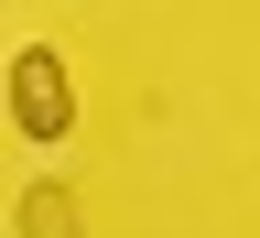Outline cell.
I'll return each instance as SVG.
<instances>
[{
	"label": "cell",
	"mask_w": 260,
	"mask_h": 238,
	"mask_svg": "<svg viewBox=\"0 0 260 238\" xmlns=\"http://www.w3.org/2000/svg\"><path fill=\"white\" fill-rule=\"evenodd\" d=\"M0 109H11L22 141H65V130H76V76H65V54L54 44H22L11 76H0Z\"/></svg>",
	"instance_id": "6da1fadb"
},
{
	"label": "cell",
	"mask_w": 260,
	"mask_h": 238,
	"mask_svg": "<svg viewBox=\"0 0 260 238\" xmlns=\"http://www.w3.org/2000/svg\"><path fill=\"white\" fill-rule=\"evenodd\" d=\"M22 238H76V195H65V184H32L22 195Z\"/></svg>",
	"instance_id": "7a4b0ae2"
}]
</instances>
